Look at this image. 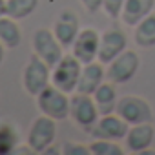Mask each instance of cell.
<instances>
[{
    "mask_svg": "<svg viewBox=\"0 0 155 155\" xmlns=\"http://www.w3.org/2000/svg\"><path fill=\"white\" fill-rule=\"evenodd\" d=\"M106 81V68L102 62L93 60L88 64H82V71L79 77V84H77V91L79 93H86V95H93L95 90Z\"/></svg>",
    "mask_w": 155,
    "mask_h": 155,
    "instance_id": "cell-14",
    "label": "cell"
},
{
    "mask_svg": "<svg viewBox=\"0 0 155 155\" xmlns=\"http://www.w3.org/2000/svg\"><path fill=\"white\" fill-rule=\"evenodd\" d=\"M124 49H128V38L122 29H106L101 33V46H99V57L97 60L108 66L113 58H117Z\"/></svg>",
    "mask_w": 155,
    "mask_h": 155,
    "instance_id": "cell-11",
    "label": "cell"
},
{
    "mask_svg": "<svg viewBox=\"0 0 155 155\" xmlns=\"http://www.w3.org/2000/svg\"><path fill=\"white\" fill-rule=\"evenodd\" d=\"M6 15V0H0V17Z\"/></svg>",
    "mask_w": 155,
    "mask_h": 155,
    "instance_id": "cell-26",
    "label": "cell"
},
{
    "mask_svg": "<svg viewBox=\"0 0 155 155\" xmlns=\"http://www.w3.org/2000/svg\"><path fill=\"white\" fill-rule=\"evenodd\" d=\"M0 42L6 46V49H17L22 44V29L18 20L8 15L0 17Z\"/></svg>",
    "mask_w": 155,
    "mask_h": 155,
    "instance_id": "cell-17",
    "label": "cell"
},
{
    "mask_svg": "<svg viewBox=\"0 0 155 155\" xmlns=\"http://www.w3.org/2000/svg\"><path fill=\"white\" fill-rule=\"evenodd\" d=\"M82 71V62L77 58L73 53L64 55L53 68H51V84L66 93H75L79 77Z\"/></svg>",
    "mask_w": 155,
    "mask_h": 155,
    "instance_id": "cell-3",
    "label": "cell"
},
{
    "mask_svg": "<svg viewBox=\"0 0 155 155\" xmlns=\"http://www.w3.org/2000/svg\"><path fill=\"white\" fill-rule=\"evenodd\" d=\"M31 51L48 66H55L64 57V46L58 42L51 28H38L31 37Z\"/></svg>",
    "mask_w": 155,
    "mask_h": 155,
    "instance_id": "cell-6",
    "label": "cell"
},
{
    "mask_svg": "<svg viewBox=\"0 0 155 155\" xmlns=\"http://www.w3.org/2000/svg\"><path fill=\"white\" fill-rule=\"evenodd\" d=\"M4 57H6V46L0 42V66H2V62H4Z\"/></svg>",
    "mask_w": 155,
    "mask_h": 155,
    "instance_id": "cell-25",
    "label": "cell"
},
{
    "mask_svg": "<svg viewBox=\"0 0 155 155\" xmlns=\"http://www.w3.org/2000/svg\"><path fill=\"white\" fill-rule=\"evenodd\" d=\"M155 140V128L151 122H142V124H133L130 126L126 137H124V146L128 153L142 155L146 150L153 146Z\"/></svg>",
    "mask_w": 155,
    "mask_h": 155,
    "instance_id": "cell-12",
    "label": "cell"
},
{
    "mask_svg": "<svg viewBox=\"0 0 155 155\" xmlns=\"http://www.w3.org/2000/svg\"><path fill=\"white\" fill-rule=\"evenodd\" d=\"M37 108L42 115H48L51 119L58 120H66L69 117V104H71V95L58 90L57 86L49 84L46 86L37 97Z\"/></svg>",
    "mask_w": 155,
    "mask_h": 155,
    "instance_id": "cell-2",
    "label": "cell"
},
{
    "mask_svg": "<svg viewBox=\"0 0 155 155\" xmlns=\"http://www.w3.org/2000/svg\"><path fill=\"white\" fill-rule=\"evenodd\" d=\"M115 113L119 117H122L130 126L153 120V108L140 95H122V97H119Z\"/></svg>",
    "mask_w": 155,
    "mask_h": 155,
    "instance_id": "cell-7",
    "label": "cell"
},
{
    "mask_svg": "<svg viewBox=\"0 0 155 155\" xmlns=\"http://www.w3.org/2000/svg\"><path fill=\"white\" fill-rule=\"evenodd\" d=\"M130 130V124L119 117L117 113L101 115L95 126L90 130L91 139H108V140H124L126 133Z\"/></svg>",
    "mask_w": 155,
    "mask_h": 155,
    "instance_id": "cell-10",
    "label": "cell"
},
{
    "mask_svg": "<svg viewBox=\"0 0 155 155\" xmlns=\"http://www.w3.org/2000/svg\"><path fill=\"white\" fill-rule=\"evenodd\" d=\"M95 104H97V110L101 115H108V113H115L117 110V102H119V93H117V84H113L111 81H104L97 90L95 93L91 95Z\"/></svg>",
    "mask_w": 155,
    "mask_h": 155,
    "instance_id": "cell-16",
    "label": "cell"
},
{
    "mask_svg": "<svg viewBox=\"0 0 155 155\" xmlns=\"http://www.w3.org/2000/svg\"><path fill=\"white\" fill-rule=\"evenodd\" d=\"M51 29L64 48H71L73 40L77 38V35L81 31L79 17H77V13L73 9H60Z\"/></svg>",
    "mask_w": 155,
    "mask_h": 155,
    "instance_id": "cell-13",
    "label": "cell"
},
{
    "mask_svg": "<svg viewBox=\"0 0 155 155\" xmlns=\"http://www.w3.org/2000/svg\"><path fill=\"white\" fill-rule=\"evenodd\" d=\"M124 2H126V0H102V11H104V15L108 18H111V20L120 18Z\"/></svg>",
    "mask_w": 155,
    "mask_h": 155,
    "instance_id": "cell-23",
    "label": "cell"
},
{
    "mask_svg": "<svg viewBox=\"0 0 155 155\" xmlns=\"http://www.w3.org/2000/svg\"><path fill=\"white\" fill-rule=\"evenodd\" d=\"M57 139V120L48 115H38L31 120L26 135V142L35 153H46L49 146H55Z\"/></svg>",
    "mask_w": 155,
    "mask_h": 155,
    "instance_id": "cell-4",
    "label": "cell"
},
{
    "mask_svg": "<svg viewBox=\"0 0 155 155\" xmlns=\"http://www.w3.org/2000/svg\"><path fill=\"white\" fill-rule=\"evenodd\" d=\"M60 150L64 155H91L90 144L77 142V140H66L60 144Z\"/></svg>",
    "mask_w": 155,
    "mask_h": 155,
    "instance_id": "cell-22",
    "label": "cell"
},
{
    "mask_svg": "<svg viewBox=\"0 0 155 155\" xmlns=\"http://www.w3.org/2000/svg\"><path fill=\"white\" fill-rule=\"evenodd\" d=\"M101 113L97 110V104L93 101L91 95L86 93H79L75 91L71 93V104H69V119L73 120L75 126H79L81 130L88 131L95 126V122L99 120Z\"/></svg>",
    "mask_w": 155,
    "mask_h": 155,
    "instance_id": "cell-5",
    "label": "cell"
},
{
    "mask_svg": "<svg viewBox=\"0 0 155 155\" xmlns=\"http://www.w3.org/2000/svg\"><path fill=\"white\" fill-rule=\"evenodd\" d=\"M91 155H122L124 148L119 144V140H108V139H93L90 142Z\"/></svg>",
    "mask_w": 155,
    "mask_h": 155,
    "instance_id": "cell-21",
    "label": "cell"
},
{
    "mask_svg": "<svg viewBox=\"0 0 155 155\" xmlns=\"http://www.w3.org/2000/svg\"><path fill=\"white\" fill-rule=\"evenodd\" d=\"M79 2L88 13H97L102 9V0H79Z\"/></svg>",
    "mask_w": 155,
    "mask_h": 155,
    "instance_id": "cell-24",
    "label": "cell"
},
{
    "mask_svg": "<svg viewBox=\"0 0 155 155\" xmlns=\"http://www.w3.org/2000/svg\"><path fill=\"white\" fill-rule=\"evenodd\" d=\"M38 0H6V15L15 20H24L35 13Z\"/></svg>",
    "mask_w": 155,
    "mask_h": 155,
    "instance_id": "cell-20",
    "label": "cell"
},
{
    "mask_svg": "<svg viewBox=\"0 0 155 155\" xmlns=\"http://www.w3.org/2000/svg\"><path fill=\"white\" fill-rule=\"evenodd\" d=\"M153 8L155 0H126L120 13V22L128 28H135L142 18L153 13Z\"/></svg>",
    "mask_w": 155,
    "mask_h": 155,
    "instance_id": "cell-15",
    "label": "cell"
},
{
    "mask_svg": "<svg viewBox=\"0 0 155 155\" xmlns=\"http://www.w3.org/2000/svg\"><path fill=\"white\" fill-rule=\"evenodd\" d=\"M140 68V58L137 51L133 49H124L117 58H113L106 66V79L111 81L113 84H126L137 75Z\"/></svg>",
    "mask_w": 155,
    "mask_h": 155,
    "instance_id": "cell-8",
    "label": "cell"
},
{
    "mask_svg": "<svg viewBox=\"0 0 155 155\" xmlns=\"http://www.w3.org/2000/svg\"><path fill=\"white\" fill-rule=\"evenodd\" d=\"M20 144V135L11 120H0V155H13Z\"/></svg>",
    "mask_w": 155,
    "mask_h": 155,
    "instance_id": "cell-19",
    "label": "cell"
},
{
    "mask_svg": "<svg viewBox=\"0 0 155 155\" xmlns=\"http://www.w3.org/2000/svg\"><path fill=\"white\" fill-rule=\"evenodd\" d=\"M133 42L137 48H155V13H150L133 28Z\"/></svg>",
    "mask_w": 155,
    "mask_h": 155,
    "instance_id": "cell-18",
    "label": "cell"
},
{
    "mask_svg": "<svg viewBox=\"0 0 155 155\" xmlns=\"http://www.w3.org/2000/svg\"><path fill=\"white\" fill-rule=\"evenodd\" d=\"M99 46H101V33L95 28H81L79 35L71 44V53L82 64H88L97 60Z\"/></svg>",
    "mask_w": 155,
    "mask_h": 155,
    "instance_id": "cell-9",
    "label": "cell"
},
{
    "mask_svg": "<svg viewBox=\"0 0 155 155\" xmlns=\"http://www.w3.org/2000/svg\"><path fill=\"white\" fill-rule=\"evenodd\" d=\"M20 84L22 90L35 99L46 86L51 84V66H48L40 57L33 53L22 68Z\"/></svg>",
    "mask_w": 155,
    "mask_h": 155,
    "instance_id": "cell-1",
    "label": "cell"
}]
</instances>
